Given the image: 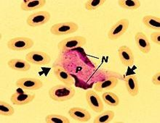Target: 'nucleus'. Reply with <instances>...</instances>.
Returning <instances> with one entry per match:
<instances>
[{
    "label": "nucleus",
    "mask_w": 160,
    "mask_h": 123,
    "mask_svg": "<svg viewBox=\"0 0 160 123\" xmlns=\"http://www.w3.org/2000/svg\"><path fill=\"white\" fill-rule=\"evenodd\" d=\"M76 93L74 88L66 85H57L49 90V96L51 99L58 102L68 101L74 97Z\"/></svg>",
    "instance_id": "f257e3e1"
},
{
    "label": "nucleus",
    "mask_w": 160,
    "mask_h": 123,
    "mask_svg": "<svg viewBox=\"0 0 160 123\" xmlns=\"http://www.w3.org/2000/svg\"><path fill=\"white\" fill-rule=\"evenodd\" d=\"M87 39L85 37L75 36L64 39L58 44V49L63 53H66L77 47H82L86 44Z\"/></svg>",
    "instance_id": "f03ea898"
},
{
    "label": "nucleus",
    "mask_w": 160,
    "mask_h": 123,
    "mask_svg": "<svg viewBox=\"0 0 160 123\" xmlns=\"http://www.w3.org/2000/svg\"><path fill=\"white\" fill-rule=\"evenodd\" d=\"M34 44V41L28 37H15L8 41V47L12 51L22 52L30 49Z\"/></svg>",
    "instance_id": "7ed1b4c3"
},
{
    "label": "nucleus",
    "mask_w": 160,
    "mask_h": 123,
    "mask_svg": "<svg viewBox=\"0 0 160 123\" xmlns=\"http://www.w3.org/2000/svg\"><path fill=\"white\" fill-rule=\"evenodd\" d=\"M78 28V25L74 22H64L54 24L50 28V33L55 36H63L75 33Z\"/></svg>",
    "instance_id": "20e7f679"
},
{
    "label": "nucleus",
    "mask_w": 160,
    "mask_h": 123,
    "mask_svg": "<svg viewBox=\"0 0 160 123\" xmlns=\"http://www.w3.org/2000/svg\"><path fill=\"white\" fill-rule=\"evenodd\" d=\"M129 25H130V23L128 19L123 18L119 20L118 22L114 24L111 29L108 30V38L112 41L119 39L128 29Z\"/></svg>",
    "instance_id": "39448f33"
},
{
    "label": "nucleus",
    "mask_w": 160,
    "mask_h": 123,
    "mask_svg": "<svg viewBox=\"0 0 160 123\" xmlns=\"http://www.w3.org/2000/svg\"><path fill=\"white\" fill-rule=\"evenodd\" d=\"M26 60L33 65L44 66L48 65L50 63L51 57L46 52L34 51L26 54Z\"/></svg>",
    "instance_id": "423d86ee"
},
{
    "label": "nucleus",
    "mask_w": 160,
    "mask_h": 123,
    "mask_svg": "<svg viewBox=\"0 0 160 123\" xmlns=\"http://www.w3.org/2000/svg\"><path fill=\"white\" fill-rule=\"evenodd\" d=\"M51 15L47 11H39L30 15L27 18V24L30 27H39L48 23L50 21Z\"/></svg>",
    "instance_id": "0eeeda50"
},
{
    "label": "nucleus",
    "mask_w": 160,
    "mask_h": 123,
    "mask_svg": "<svg viewBox=\"0 0 160 123\" xmlns=\"http://www.w3.org/2000/svg\"><path fill=\"white\" fill-rule=\"evenodd\" d=\"M15 85L26 91H37L43 86V83L36 78H22L16 80Z\"/></svg>",
    "instance_id": "6e6552de"
},
{
    "label": "nucleus",
    "mask_w": 160,
    "mask_h": 123,
    "mask_svg": "<svg viewBox=\"0 0 160 123\" xmlns=\"http://www.w3.org/2000/svg\"><path fill=\"white\" fill-rule=\"evenodd\" d=\"M85 98L88 106L92 111L101 113L103 111V102L101 97L92 90H88L85 93Z\"/></svg>",
    "instance_id": "1a4fd4ad"
},
{
    "label": "nucleus",
    "mask_w": 160,
    "mask_h": 123,
    "mask_svg": "<svg viewBox=\"0 0 160 123\" xmlns=\"http://www.w3.org/2000/svg\"><path fill=\"white\" fill-rule=\"evenodd\" d=\"M118 56L121 63L125 67H130L135 63V56L132 50L127 46H122L118 49Z\"/></svg>",
    "instance_id": "9d476101"
},
{
    "label": "nucleus",
    "mask_w": 160,
    "mask_h": 123,
    "mask_svg": "<svg viewBox=\"0 0 160 123\" xmlns=\"http://www.w3.org/2000/svg\"><path fill=\"white\" fill-rule=\"evenodd\" d=\"M70 117L78 122H87L91 119V115L88 110L81 107H73L68 110Z\"/></svg>",
    "instance_id": "9b49d317"
},
{
    "label": "nucleus",
    "mask_w": 160,
    "mask_h": 123,
    "mask_svg": "<svg viewBox=\"0 0 160 123\" xmlns=\"http://www.w3.org/2000/svg\"><path fill=\"white\" fill-rule=\"evenodd\" d=\"M118 79L115 77H109L104 79L103 80L99 81L95 83L94 86V90L98 93H101L103 91H108L117 86L118 84Z\"/></svg>",
    "instance_id": "f8f14e48"
},
{
    "label": "nucleus",
    "mask_w": 160,
    "mask_h": 123,
    "mask_svg": "<svg viewBox=\"0 0 160 123\" xmlns=\"http://www.w3.org/2000/svg\"><path fill=\"white\" fill-rule=\"evenodd\" d=\"M36 97L35 94L25 93L24 92H15L10 97V101L13 104L22 106L30 104Z\"/></svg>",
    "instance_id": "ddd939ff"
},
{
    "label": "nucleus",
    "mask_w": 160,
    "mask_h": 123,
    "mask_svg": "<svg viewBox=\"0 0 160 123\" xmlns=\"http://www.w3.org/2000/svg\"><path fill=\"white\" fill-rule=\"evenodd\" d=\"M53 71H54L55 77L63 84L70 85V86H72L74 85V81L72 76L63 67H61L60 65H55L53 67Z\"/></svg>",
    "instance_id": "4468645a"
},
{
    "label": "nucleus",
    "mask_w": 160,
    "mask_h": 123,
    "mask_svg": "<svg viewBox=\"0 0 160 123\" xmlns=\"http://www.w3.org/2000/svg\"><path fill=\"white\" fill-rule=\"evenodd\" d=\"M135 44L138 49L143 54H148L151 52L150 42L148 37L143 32H138L135 36Z\"/></svg>",
    "instance_id": "2eb2a0df"
},
{
    "label": "nucleus",
    "mask_w": 160,
    "mask_h": 123,
    "mask_svg": "<svg viewBox=\"0 0 160 123\" xmlns=\"http://www.w3.org/2000/svg\"><path fill=\"white\" fill-rule=\"evenodd\" d=\"M127 91L131 96H136L139 93V85L137 77L134 75L127 76L124 78Z\"/></svg>",
    "instance_id": "dca6fc26"
},
{
    "label": "nucleus",
    "mask_w": 160,
    "mask_h": 123,
    "mask_svg": "<svg viewBox=\"0 0 160 123\" xmlns=\"http://www.w3.org/2000/svg\"><path fill=\"white\" fill-rule=\"evenodd\" d=\"M8 67L11 70L18 72H26L30 70V63L22 59H12L8 62Z\"/></svg>",
    "instance_id": "f3484780"
},
{
    "label": "nucleus",
    "mask_w": 160,
    "mask_h": 123,
    "mask_svg": "<svg viewBox=\"0 0 160 123\" xmlns=\"http://www.w3.org/2000/svg\"><path fill=\"white\" fill-rule=\"evenodd\" d=\"M46 0H24L21 4V9L23 11L39 10L45 5Z\"/></svg>",
    "instance_id": "a211bd4d"
},
{
    "label": "nucleus",
    "mask_w": 160,
    "mask_h": 123,
    "mask_svg": "<svg viewBox=\"0 0 160 123\" xmlns=\"http://www.w3.org/2000/svg\"><path fill=\"white\" fill-rule=\"evenodd\" d=\"M143 23L146 28L151 30H160V19L159 17L154 16V15H148L143 17Z\"/></svg>",
    "instance_id": "6ab92c4d"
},
{
    "label": "nucleus",
    "mask_w": 160,
    "mask_h": 123,
    "mask_svg": "<svg viewBox=\"0 0 160 123\" xmlns=\"http://www.w3.org/2000/svg\"><path fill=\"white\" fill-rule=\"evenodd\" d=\"M115 114L112 110H106L102 112L95 117L94 123H108L114 120Z\"/></svg>",
    "instance_id": "aec40b11"
},
{
    "label": "nucleus",
    "mask_w": 160,
    "mask_h": 123,
    "mask_svg": "<svg viewBox=\"0 0 160 123\" xmlns=\"http://www.w3.org/2000/svg\"><path fill=\"white\" fill-rule=\"evenodd\" d=\"M103 102L108 106L117 107L119 104V98L116 94L110 91H105L102 95Z\"/></svg>",
    "instance_id": "412c9836"
},
{
    "label": "nucleus",
    "mask_w": 160,
    "mask_h": 123,
    "mask_svg": "<svg viewBox=\"0 0 160 123\" xmlns=\"http://www.w3.org/2000/svg\"><path fill=\"white\" fill-rule=\"evenodd\" d=\"M119 7L127 10H136L141 7V2L138 0H119Z\"/></svg>",
    "instance_id": "4be33fe9"
},
{
    "label": "nucleus",
    "mask_w": 160,
    "mask_h": 123,
    "mask_svg": "<svg viewBox=\"0 0 160 123\" xmlns=\"http://www.w3.org/2000/svg\"><path fill=\"white\" fill-rule=\"evenodd\" d=\"M47 123H70V120L63 115L51 114L45 117Z\"/></svg>",
    "instance_id": "5701e85b"
},
{
    "label": "nucleus",
    "mask_w": 160,
    "mask_h": 123,
    "mask_svg": "<svg viewBox=\"0 0 160 123\" xmlns=\"http://www.w3.org/2000/svg\"><path fill=\"white\" fill-rule=\"evenodd\" d=\"M15 109L10 104L4 102V101H0V115L2 116H6V117H10L14 115Z\"/></svg>",
    "instance_id": "b1692460"
},
{
    "label": "nucleus",
    "mask_w": 160,
    "mask_h": 123,
    "mask_svg": "<svg viewBox=\"0 0 160 123\" xmlns=\"http://www.w3.org/2000/svg\"><path fill=\"white\" fill-rule=\"evenodd\" d=\"M105 3V0H88L84 3V7L87 10L94 11L103 6Z\"/></svg>",
    "instance_id": "393cba45"
},
{
    "label": "nucleus",
    "mask_w": 160,
    "mask_h": 123,
    "mask_svg": "<svg viewBox=\"0 0 160 123\" xmlns=\"http://www.w3.org/2000/svg\"><path fill=\"white\" fill-rule=\"evenodd\" d=\"M151 36V40L153 43H156L157 45L160 44V32H154L152 33L150 35Z\"/></svg>",
    "instance_id": "a878e982"
},
{
    "label": "nucleus",
    "mask_w": 160,
    "mask_h": 123,
    "mask_svg": "<svg viewBox=\"0 0 160 123\" xmlns=\"http://www.w3.org/2000/svg\"><path fill=\"white\" fill-rule=\"evenodd\" d=\"M152 83L156 86H159L160 85V71L159 70L157 73H155L152 77Z\"/></svg>",
    "instance_id": "bb28decb"
}]
</instances>
